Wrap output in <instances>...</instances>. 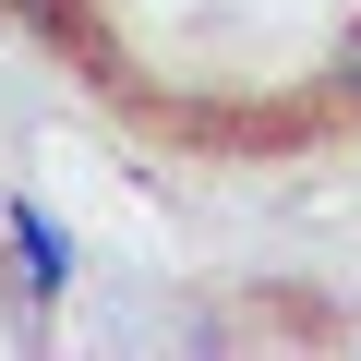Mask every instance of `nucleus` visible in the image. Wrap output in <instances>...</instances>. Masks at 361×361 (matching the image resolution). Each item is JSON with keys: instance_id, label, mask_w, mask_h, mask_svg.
Returning <instances> with one entry per match:
<instances>
[{"instance_id": "2", "label": "nucleus", "mask_w": 361, "mask_h": 361, "mask_svg": "<svg viewBox=\"0 0 361 361\" xmlns=\"http://www.w3.org/2000/svg\"><path fill=\"white\" fill-rule=\"evenodd\" d=\"M325 97H337V109H361V25L325 49Z\"/></svg>"}, {"instance_id": "1", "label": "nucleus", "mask_w": 361, "mask_h": 361, "mask_svg": "<svg viewBox=\"0 0 361 361\" xmlns=\"http://www.w3.org/2000/svg\"><path fill=\"white\" fill-rule=\"evenodd\" d=\"M0 229H13V241H25V289H37V301H49V289L73 277V241H61V229H49L37 205H0Z\"/></svg>"}]
</instances>
